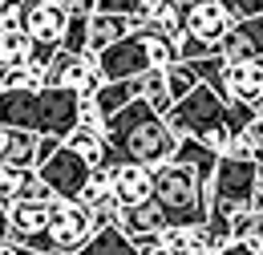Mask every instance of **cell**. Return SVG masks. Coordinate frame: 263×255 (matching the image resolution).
Returning <instances> with one entry per match:
<instances>
[{"label": "cell", "mask_w": 263, "mask_h": 255, "mask_svg": "<svg viewBox=\"0 0 263 255\" xmlns=\"http://www.w3.org/2000/svg\"><path fill=\"white\" fill-rule=\"evenodd\" d=\"M0 255H16V243H12V239H4V235H0Z\"/></svg>", "instance_id": "cell-32"}, {"label": "cell", "mask_w": 263, "mask_h": 255, "mask_svg": "<svg viewBox=\"0 0 263 255\" xmlns=\"http://www.w3.org/2000/svg\"><path fill=\"white\" fill-rule=\"evenodd\" d=\"M182 255H219V251H211V247H198V243H195L191 251H182Z\"/></svg>", "instance_id": "cell-33"}, {"label": "cell", "mask_w": 263, "mask_h": 255, "mask_svg": "<svg viewBox=\"0 0 263 255\" xmlns=\"http://www.w3.org/2000/svg\"><path fill=\"white\" fill-rule=\"evenodd\" d=\"M36 178H41L36 166H0V203L4 207H16Z\"/></svg>", "instance_id": "cell-19"}, {"label": "cell", "mask_w": 263, "mask_h": 255, "mask_svg": "<svg viewBox=\"0 0 263 255\" xmlns=\"http://www.w3.org/2000/svg\"><path fill=\"white\" fill-rule=\"evenodd\" d=\"M219 255H263V243H251V239H243V243H231V247H223Z\"/></svg>", "instance_id": "cell-27"}, {"label": "cell", "mask_w": 263, "mask_h": 255, "mask_svg": "<svg viewBox=\"0 0 263 255\" xmlns=\"http://www.w3.org/2000/svg\"><path fill=\"white\" fill-rule=\"evenodd\" d=\"M219 57L227 65H243V61H263V16L251 21H235V29L219 41Z\"/></svg>", "instance_id": "cell-9"}, {"label": "cell", "mask_w": 263, "mask_h": 255, "mask_svg": "<svg viewBox=\"0 0 263 255\" xmlns=\"http://www.w3.org/2000/svg\"><path fill=\"white\" fill-rule=\"evenodd\" d=\"M33 0H0V29H25Z\"/></svg>", "instance_id": "cell-24"}, {"label": "cell", "mask_w": 263, "mask_h": 255, "mask_svg": "<svg viewBox=\"0 0 263 255\" xmlns=\"http://www.w3.org/2000/svg\"><path fill=\"white\" fill-rule=\"evenodd\" d=\"M235 21H251V16H263V0H219Z\"/></svg>", "instance_id": "cell-26"}, {"label": "cell", "mask_w": 263, "mask_h": 255, "mask_svg": "<svg viewBox=\"0 0 263 255\" xmlns=\"http://www.w3.org/2000/svg\"><path fill=\"white\" fill-rule=\"evenodd\" d=\"M81 207H89V215H93V227H118V219H122V203H118V194L105 191V194H89Z\"/></svg>", "instance_id": "cell-21"}, {"label": "cell", "mask_w": 263, "mask_h": 255, "mask_svg": "<svg viewBox=\"0 0 263 255\" xmlns=\"http://www.w3.org/2000/svg\"><path fill=\"white\" fill-rule=\"evenodd\" d=\"M239 138H247V146H251V150H259V146H263V118H255V122L243 130Z\"/></svg>", "instance_id": "cell-28"}, {"label": "cell", "mask_w": 263, "mask_h": 255, "mask_svg": "<svg viewBox=\"0 0 263 255\" xmlns=\"http://www.w3.org/2000/svg\"><path fill=\"white\" fill-rule=\"evenodd\" d=\"M154 203L162 207L166 223L202 227L211 215V187L198 170L182 166V162H166L154 170Z\"/></svg>", "instance_id": "cell-3"}, {"label": "cell", "mask_w": 263, "mask_h": 255, "mask_svg": "<svg viewBox=\"0 0 263 255\" xmlns=\"http://www.w3.org/2000/svg\"><path fill=\"white\" fill-rule=\"evenodd\" d=\"M142 97H146L162 118L174 110V97H170V89H166V69H150V73L142 77Z\"/></svg>", "instance_id": "cell-22"}, {"label": "cell", "mask_w": 263, "mask_h": 255, "mask_svg": "<svg viewBox=\"0 0 263 255\" xmlns=\"http://www.w3.org/2000/svg\"><path fill=\"white\" fill-rule=\"evenodd\" d=\"M98 12H109V16H130V21H142V0H98Z\"/></svg>", "instance_id": "cell-25"}, {"label": "cell", "mask_w": 263, "mask_h": 255, "mask_svg": "<svg viewBox=\"0 0 263 255\" xmlns=\"http://www.w3.org/2000/svg\"><path fill=\"white\" fill-rule=\"evenodd\" d=\"M93 215H89V207H81V203H57V211H53V223L45 235H36L33 243H25L29 251H45V255H77L89 239H93Z\"/></svg>", "instance_id": "cell-4"}, {"label": "cell", "mask_w": 263, "mask_h": 255, "mask_svg": "<svg viewBox=\"0 0 263 255\" xmlns=\"http://www.w3.org/2000/svg\"><path fill=\"white\" fill-rule=\"evenodd\" d=\"M255 162H259V166H263V146H259V150H255Z\"/></svg>", "instance_id": "cell-34"}, {"label": "cell", "mask_w": 263, "mask_h": 255, "mask_svg": "<svg viewBox=\"0 0 263 255\" xmlns=\"http://www.w3.org/2000/svg\"><path fill=\"white\" fill-rule=\"evenodd\" d=\"M77 255H142V251H138V243L122 227H101V231H93V239Z\"/></svg>", "instance_id": "cell-17"}, {"label": "cell", "mask_w": 263, "mask_h": 255, "mask_svg": "<svg viewBox=\"0 0 263 255\" xmlns=\"http://www.w3.org/2000/svg\"><path fill=\"white\" fill-rule=\"evenodd\" d=\"M198 85H202V81H198V69L191 61H178V65H170V69H166V89H170V97H174V105H178V101H186Z\"/></svg>", "instance_id": "cell-20"}, {"label": "cell", "mask_w": 263, "mask_h": 255, "mask_svg": "<svg viewBox=\"0 0 263 255\" xmlns=\"http://www.w3.org/2000/svg\"><path fill=\"white\" fill-rule=\"evenodd\" d=\"M69 29V12L61 4H29V21H25V32L33 37L36 45H49V49H61Z\"/></svg>", "instance_id": "cell-12"}, {"label": "cell", "mask_w": 263, "mask_h": 255, "mask_svg": "<svg viewBox=\"0 0 263 255\" xmlns=\"http://www.w3.org/2000/svg\"><path fill=\"white\" fill-rule=\"evenodd\" d=\"M105 142H109V158L101 166L114 170L118 162H142V166L158 170L166 162H174L182 138L166 126V118L146 97H138L134 105H126L122 114H114L105 122Z\"/></svg>", "instance_id": "cell-1"}, {"label": "cell", "mask_w": 263, "mask_h": 255, "mask_svg": "<svg viewBox=\"0 0 263 255\" xmlns=\"http://www.w3.org/2000/svg\"><path fill=\"white\" fill-rule=\"evenodd\" d=\"M114 194H118L122 211L154 203V170L142 166V162H118L114 166Z\"/></svg>", "instance_id": "cell-10"}, {"label": "cell", "mask_w": 263, "mask_h": 255, "mask_svg": "<svg viewBox=\"0 0 263 255\" xmlns=\"http://www.w3.org/2000/svg\"><path fill=\"white\" fill-rule=\"evenodd\" d=\"M174 162H182V166L198 170V174L206 178V187H211V178H215V170H219L223 154H215V150H211V146H202L198 138H182V142H178V154H174Z\"/></svg>", "instance_id": "cell-16"}, {"label": "cell", "mask_w": 263, "mask_h": 255, "mask_svg": "<svg viewBox=\"0 0 263 255\" xmlns=\"http://www.w3.org/2000/svg\"><path fill=\"white\" fill-rule=\"evenodd\" d=\"M118 227L130 235L134 243H142V239H150V235H162L166 215H162L158 203H142V207H126L122 219H118Z\"/></svg>", "instance_id": "cell-14"}, {"label": "cell", "mask_w": 263, "mask_h": 255, "mask_svg": "<svg viewBox=\"0 0 263 255\" xmlns=\"http://www.w3.org/2000/svg\"><path fill=\"white\" fill-rule=\"evenodd\" d=\"M98 69L105 81H138L154 69V53H150V29L130 32L126 41H118L114 49H105L98 57Z\"/></svg>", "instance_id": "cell-5"}, {"label": "cell", "mask_w": 263, "mask_h": 255, "mask_svg": "<svg viewBox=\"0 0 263 255\" xmlns=\"http://www.w3.org/2000/svg\"><path fill=\"white\" fill-rule=\"evenodd\" d=\"M8 150H12V126H0V166L8 162Z\"/></svg>", "instance_id": "cell-30"}, {"label": "cell", "mask_w": 263, "mask_h": 255, "mask_svg": "<svg viewBox=\"0 0 263 255\" xmlns=\"http://www.w3.org/2000/svg\"><path fill=\"white\" fill-rule=\"evenodd\" d=\"M69 150H77L89 166H101L109 158V142H105V130H93V126H77L73 134L65 138Z\"/></svg>", "instance_id": "cell-18"}, {"label": "cell", "mask_w": 263, "mask_h": 255, "mask_svg": "<svg viewBox=\"0 0 263 255\" xmlns=\"http://www.w3.org/2000/svg\"><path fill=\"white\" fill-rule=\"evenodd\" d=\"M146 29H154L158 37H166V41H182V37H186V16H182V12L166 0V8L154 16V21H150V25H146Z\"/></svg>", "instance_id": "cell-23"}, {"label": "cell", "mask_w": 263, "mask_h": 255, "mask_svg": "<svg viewBox=\"0 0 263 255\" xmlns=\"http://www.w3.org/2000/svg\"><path fill=\"white\" fill-rule=\"evenodd\" d=\"M61 198H21L16 207H8V239L16 247L33 243L36 235H45L53 223V211H57Z\"/></svg>", "instance_id": "cell-8"}, {"label": "cell", "mask_w": 263, "mask_h": 255, "mask_svg": "<svg viewBox=\"0 0 263 255\" xmlns=\"http://www.w3.org/2000/svg\"><path fill=\"white\" fill-rule=\"evenodd\" d=\"M170 4H174V8L182 12V16H191V12H195V8L202 4V0H170Z\"/></svg>", "instance_id": "cell-31"}, {"label": "cell", "mask_w": 263, "mask_h": 255, "mask_svg": "<svg viewBox=\"0 0 263 255\" xmlns=\"http://www.w3.org/2000/svg\"><path fill=\"white\" fill-rule=\"evenodd\" d=\"M251 243H263V198L251 207Z\"/></svg>", "instance_id": "cell-29"}, {"label": "cell", "mask_w": 263, "mask_h": 255, "mask_svg": "<svg viewBox=\"0 0 263 255\" xmlns=\"http://www.w3.org/2000/svg\"><path fill=\"white\" fill-rule=\"evenodd\" d=\"M231 29H235V16H231L219 0H202L195 12L186 16V32L198 37L202 45H211V49H219V41H223Z\"/></svg>", "instance_id": "cell-11"}, {"label": "cell", "mask_w": 263, "mask_h": 255, "mask_svg": "<svg viewBox=\"0 0 263 255\" xmlns=\"http://www.w3.org/2000/svg\"><path fill=\"white\" fill-rule=\"evenodd\" d=\"M138 97H142V77H138V81H105L93 101H98L101 118L109 122L114 114H122V110H126V105H134Z\"/></svg>", "instance_id": "cell-15"}, {"label": "cell", "mask_w": 263, "mask_h": 255, "mask_svg": "<svg viewBox=\"0 0 263 255\" xmlns=\"http://www.w3.org/2000/svg\"><path fill=\"white\" fill-rule=\"evenodd\" d=\"M166 126L174 130L178 138H198V142L211 146L215 154H227L231 142H235L231 101H223L211 85H198L186 101H178V105L166 114Z\"/></svg>", "instance_id": "cell-2"}, {"label": "cell", "mask_w": 263, "mask_h": 255, "mask_svg": "<svg viewBox=\"0 0 263 255\" xmlns=\"http://www.w3.org/2000/svg\"><path fill=\"white\" fill-rule=\"evenodd\" d=\"M36 174H41V183L49 187V191L57 194L61 203H81V194L89 187V174H93V166L81 158L77 150H69L61 146L53 158H45L36 166Z\"/></svg>", "instance_id": "cell-6"}, {"label": "cell", "mask_w": 263, "mask_h": 255, "mask_svg": "<svg viewBox=\"0 0 263 255\" xmlns=\"http://www.w3.org/2000/svg\"><path fill=\"white\" fill-rule=\"evenodd\" d=\"M105 85L98 69V57H73V53H57V61L49 65V89H73L81 97H98V89Z\"/></svg>", "instance_id": "cell-7"}, {"label": "cell", "mask_w": 263, "mask_h": 255, "mask_svg": "<svg viewBox=\"0 0 263 255\" xmlns=\"http://www.w3.org/2000/svg\"><path fill=\"white\" fill-rule=\"evenodd\" d=\"M223 97H227V101H243V105L263 101V61L227 65V77H223Z\"/></svg>", "instance_id": "cell-13"}]
</instances>
